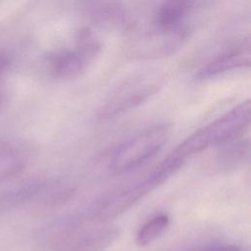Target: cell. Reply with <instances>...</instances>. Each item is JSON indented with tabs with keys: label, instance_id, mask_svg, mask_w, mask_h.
<instances>
[{
	"label": "cell",
	"instance_id": "2",
	"mask_svg": "<svg viewBox=\"0 0 251 251\" xmlns=\"http://www.w3.org/2000/svg\"><path fill=\"white\" fill-rule=\"evenodd\" d=\"M173 174L158 164L145 177L111 192L99 201L92 211L93 219L107 222L124 214L145 195L165 182Z\"/></svg>",
	"mask_w": 251,
	"mask_h": 251
},
{
	"label": "cell",
	"instance_id": "9",
	"mask_svg": "<svg viewBox=\"0 0 251 251\" xmlns=\"http://www.w3.org/2000/svg\"><path fill=\"white\" fill-rule=\"evenodd\" d=\"M170 218L167 214H157L148 220L137 230L135 242L139 247H145L160 237L168 228Z\"/></svg>",
	"mask_w": 251,
	"mask_h": 251
},
{
	"label": "cell",
	"instance_id": "1",
	"mask_svg": "<svg viewBox=\"0 0 251 251\" xmlns=\"http://www.w3.org/2000/svg\"><path fill=\"white\" fill-rule=\"evenodd\" d=\"M251 104L246 100L196 130L180 142L170 154L182 161L214 145L227 141L241 132L250 123Z\"/></svg>",
	"mask_w": 251,
	"mask_h": 251
},
{
	"label": "cell",
	"instance_id": "10",
	"mask_svg": "<svg viewBox=\"0 0 251 251\" xmlns=\"http://www.w3.org/2000/svg\"><path fill=\"white\" fill-rule=\"evenodd\" d=\"M239 248L229 244H212L202 247H197L187 251H237Z\"/></svg>",
	"mask_w": 251,
	"mask_h": 251
},
{
	"label": "cell",
	"instance_id": "12",
	"mask_svg": "<svg viewBox=\"0 0 251 251\" xmlns=\"http://www.w3.org/2000/svg\"><path fill=\"white\" fill-rule=\"evenodd\" d=\"M237 251H244V250H240V249H238V250H237Z\"/></svg>",
	"mask_w": 251,
	"mask_h": 251
},
{
	"label": "cell",
	"instance_id": "8",
	"mask_svg": "<svg viewBox=\"0 0 251 251\" xmlns=\"http://www.w3.org/2000/svg\"><path fill=\"white\" fill-rule=\"evenodd\" d=\"M118 235V228L113 226L88 231L69 239L57 251H103L116 241Z\"/></svg>",
	"mask_w": 251,
	"mask_h": 251
},
{
	"label": "cell",
	"instance_id": "3",
	"mask_svg": "<svg viewBox=\"0 0 251 251\" xmlns=\"http://www.w3.org/2000/svg\"><path fill=\"white\" fill-rule=\"evenodd\" d=\"M170 127L165 124L147 127L122 143L111 158V168L117 172L134 169L155 156L165 145Z\"/></svg>",
	"mask_w": 251,
	"mask_h": 251
},
{
	"label": "cell",
	"instance_id": "4",
	"mask_svg": "<svg viewBox=\"0 0 251 251\" xmlns=\"http://www.w3.org/2000/svg\"><path fill=\"white\" fill-rule=\"evenodd\" d=\"M100 50V43L89 30L80 31L74 47L56 51L48 56L47 66L50 74L55 78L63 80L76 78L88 69Z\"/></svg>",
	"mask_w": 251,
	"mask_h": 251
},
{
	"label": "cell",
	"instance_id": "7",
	"mask_svg": "<svg viewBox=\"0 0 251 251\" xmlns=\"http://www.w3.org/2000/svg\"><path fill=\"white\" fill-rule=\"evenodd\" d=\"M249 43H242L241 45H238L213 59L206 66L199 70L196 76L198 79H207L230 70L249 66Z\"/></svg>",
	"mask_w": 251,
	"mask_h": 251
},
{
	"label": "cell",
	"instance_id": "5",
	"mask_svg": "<svg viewBox=\"0 0 251 251\" xmlns=\"http://www.w3.org/2000/svg\"><path fill=\"white\" fill-rule=\"evenodd\" d=\"M158 90L155 84H136L121 90L110 101H108L100 112L102 118H111L127 112L128 110L142 104Z\"/></svg>",
	"mask_w": 251,
	"mask_h": 251
},
{
	"label": "cell",
	"instance_id": "6",
	"mask_svg": "<svg viewBox=\"0 0 251 251\" xmlns=\"http://www.w3.org/2000/svg\"><path fill=\"white\" fill-rule=\"evenodd\" d=\"M195 2L196 0H164L154 17L158 31L162 33L179 31L181 23L191 12Z\"/></svg>",
	"mask_w": 251,
	"mask_h": 251
},
{
	"label": "cell",
	"instance_id": "11",
	"mask_svg": "<svg viewBox=\"0 0 251 251\" xmlns=\"http://www.w3.org/2000/svg\"><path fill=\"white\" fill-rule=\"evenodd\" d=\"M9 62H10V59L7 55L0 54V74L6 69V67H8Z\"/></svg>",
	"mask_w": 251,
	"mask_h": 251
}]
</instances>
